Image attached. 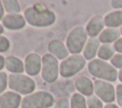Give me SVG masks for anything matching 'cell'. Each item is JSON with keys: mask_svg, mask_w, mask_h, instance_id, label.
Returning a JSON list of instances; mask_svg holds the SVG:
<instances>
[{"mask_svg": "<svg viewBox=\"0 0 122 108\" xmlns=\"http://www.w3.org/2000/svg\"><path fill=\"white\" fill-rule=\"evenodd\" d=\"M24 18L30 26L38 27L51 26L56 20L54 12L41 5H34L26 9Z\"/></svg>", "mask_w": 122, "mask_h": 108, "instance_id": "6da1fadb", "label": "cell"}, {"mask_svg": "<svg viewBox=\"0 0 122 108\" xmlns=\"http://www.w3.org/2000/svg\"><path fill=\"white\" fill-rule=\"evenodd\" d=\"M88 71L92 77L96 78V80L114 82L118 79V70L110 63L100 59L90 61L88 63Z\"/></svg>", "mask_w": 122, "mask_h": 108, "instance_id": "7a4b0ae2", "label": "cell"}, {"mask_svg": "<svg viewBox=\"0 0 122 108\" xmlns=\"http://www.w3.org/2000/svg\"><path fill=\"white\" fill-rule=\"evenodd\" d=\"M88 36L89 35L86 27L82 26H77L73 27L70 31L66 39V46L69 49L70 53L74 55L79 54L81 51H83L85 45L88 41Z\"/></svg>", "mask_w": 122, "mask_h": 108, "instance_id": "3957f363", "label": "cell"}, {"mask_svg": "<svg viewBox=\"0 0 122 108\" xmlns=\"http://www.w3.org/2000/svg\"><path fill=\"white\" fill-rule=\"evenodd\" d=\"M53 96L46 91H38L26 96L21 102V108H50L53 105Z\"/></svg>", "mask_w": 122, "mask_h": 108, "instance_id": "277c9868", "label": "cell"}, {"mask_svg": "<svg viewBox=\"0 0 122 108\" xmlns=\"http://www.w3.org/2000/svg\"><path fill=\"white\" fill-rule=\"evenodd\" d=\"M9 87L17 94H31L35 89L34 81L23 74H10L8 79Z\"/></svg>", "mask_w": 122, "mask_h": 108, "instance_id": "5b68a950", "label": "cell"}, {"mask_svg": "<svg viewBox=\"0 0 122 108\" xmlns=\"http://www.w3.org/2000/svg\"><path fill=\"white\" fill-rule=\"evenodd\" d=\"M86 65V59L83 55L74 54L69 56L60 64V74L64 78H71L79 73Z\"/></svg>", "mask_w": 122, "mask_h": 108, "instance_id": "8992f818", "label": "cell"}, {"mask_svg": "<svg viewBox=\"0 0 122 108\" xmlns=\"http://www.w3.org/2000/svg\"><path fill=\"white\" fill-rule=\"evenodd\" d=\"M60 73V64L57 59L51 53H47L42 57V78L47 82H54Z\"/></svg>", "mask_w": 122, "mask_h": 108, "instance_id": "52a82bcc", "label": "cell"}, {"mask_svg": "<svg viewBox=\"0 0 122 108\" xmlns=\"http://www.w3.org/2000/svg\"><path fill=\"white\" fill-rule=\"evenodd\" d=\"M94 84V94L103 101L108 103H113L115 100V87L112 82L95 80L93 81Z\"/></svg>", "mask_w": 122, "mask_h": 108, "instance_id": "ba28073f", "label": "cell"}, {"mask_svg": "<svg viewBox=\"0 0 122 108\" xmlns=\"http://www.w3.org/2000/svg\"><path fill=\"white\" fill-rule=\"evenodd\" d=\"M25 71L30 76L37 75L42 69V59L36 53L29 54L25 59Z\"/></svg>", "mask_w": 122, "mask_h": 108, "instance_id": "9c48e42d", "label": "cell"}, {"mask_svg": "<svg viewBox=\"0 0 122 108\" xmlns=\"http://www.w3.org/2000/svg\"><path fill=\"white\" fill-rule=\"evenodd\" d=\"M104 18L100 15L93 16L86 25V30L90 37H97L105 29Z\"/></svg>", "mask_w": 122, "mask_h": 108, "instance_id": "30bf717a", "label": "cell"}, {"mask_svg": "<svg viewBox=\"0 0 122 108\" xmlns=\"http://www.w3.org/2000/svg\"><path fill=\"white\" fill-rule=\"evenodd\" d=\"M21 102V96L15 92L9 91L0 95V108H18Z\"/></svg>", "mask_w": 122, "mask_h": 108, "instance_id": "8fae6325", "label": "cell"}, {"mask_svg": "<svg viewBox=\"0 0 122 108\" xmlns=\"http://www.w3.org/2000/svg\"><path fill=\"white\" fill-rule=\"evenodd\" d=\"M2 24L8 29L18 30L25 27L26 20L20 14H8L2 19Z\"/></svg>", "mask_w": 122, "mask_h": 108, "instance_id": "7c38bea8", "label": "cell"}, {"mask_svg": "<svg viewBox=\"0 0 122 108\" xmlns=\"http://www.w3.org/2000/svg\"><path fill=\"white\" fill-rule=\"evenodd\" d=\"M100 45L101 42L98 37H90L83 49V57L89 61L93 60L95 56H97Z\"/></svg>", "mask_w": 122, "mask_h": 108, "instance_id": "4fadbf2b", "label": "cell"}, {"mask_svg": "<svg viewBox=\"0 0 122 108\" xmlns=\"http://www.w3.org/2000/svg\"><path fill=\"white\" fill-rule=\"evenodd\" d=\"M75 88L78 91V93H80L83 96L90 97V96L93 95V93H94L93 81L86 76H81V77H78L76 79Z\"/></svg>", "mask_w": 122, "mask_h": 108, "instance_id": "5bb4252c", "label": "cell"}, {"mask_svg": "<svg viewBox=\"0 0 122 108\" xmlns=\"http://www.w3.org/2000/svg\"><path fill=\"white\" fill-rule=\"evenodd\" d=\"M48 49L51 52V54L53 55L56 59L64 61L65 59H67L69 57V53H70L69 49L67 48V46L63 43H61L58 40L51 41L49 43Z\"/></svg>", "mask_w": 122, "mask_h": 108, "instance_id": "9a60e30c", "label": "cell"}, {"mask_svg": "<svg viewBox=\"0 0 122 108\" xmlns=\"http://www.w3.org/2000/svg\"><path fill=\"white\" fill-rule=\"evenodd\" d=\"M121 37L120 31L118 28H113V27H106L101 34L99 35V40L102 44H110L112 45V43L114 44L119 38Z\"/></svg>", "mask_w": 122, "mask_h": 108, "instance_id": "2e32d148", "label": "cell"}, {"mask_svg": "<svg viewBox=\"0 0 122 108\" xmlns=\"http://www.w3.org/2000/svg\"><path fill=\"white\" fill-rule=\"evenodd\" d=\"M104 22L107 27L119 28L120 27H122V9L112 10L107 13L104 17Z\"/></svg>", "mask_w": 122, "mask_h": 108, "instance_id": "e0dca14e", "label": "cell"}, {"mask_svg": "<svg viewBox=\"0 0 122 108\" xmlns=\"http://www.w3.org/2000/svg\"><path fill=\"white\" fill-rule=\"evenodd\" d=\"M5 66L13 74H21L25 70V64L18 57L15 56H8L6 58Z\"/></svg>", "mask_w": 122, "mask_h": 108, "instance_id": "ac0fdd59", "label": "cell"}, {"mask_svg": "<svg viewBox=\"0 0 122 108\" xmlns=\"http://www.w3.org/2000/svg\"><path fill=\"white\" fill-rule=\"evenodd\" d=\"M115 49L113 47V45H110V44H102L100 45V48L98 50L97 53V57L100 60L103 61H111L112 58L115 55Z\"/></svg>", "mask_w": 122, "mask_h": 108, "instance_id": "d6986e66", "label": "cell"}, {"mask_svg": "<svg viewBox=\"0 0 122 108\" xmlns=\"http://www.w3.org/2000/svg\"><path fill=\"white\" fill-rule=\"evenodd\" d=\"M70 104H71V108H88L87 99L80 93L72 94L70 100Z\"/></svg>", "mask_w": 122, "mask_h": 108, "instance_id": "ffe728a7", "label": "cell"}, {"mask_svg": "<svg viewBox=\"0 0 122 108\" xmlns=\"http://www.w3.org/2000/svg\"><path fill=\"white\" fill-rule=\"evenodd\" d=\"M3 6L10 14H18L20 12V5L15 0H5L3 1Z\"/></svg>", "mask_w": 122, "mask_h": 108, "instance_id": "44dd1931", "label": "cell"}, {"mask_svg": "<svg viewBox=\"0 0 122 108\" xmlns=\"http://www.w3.org/2000/svg\"><path fill=\"white\" fill-rule=\"evenodd\" d=\"M86 99L88 108H104L103 101L96 95H92L88 97Z\"/></svg>", "mask_w": 122, "mask_h": 108, "instance_id": "7402d4cb", "label": "cell"}, {"mask_svg": "<svg viewBox=\"0 0 122 108\" xmlns=\"http://www.w3.org/2000/svg\"><path fill=\"white\" fill-rule=\"evenodd\" d=\"M111 64L117 70L118 69H119V71L122 70V54L115 53V55L111 60Z\"/></svg>", "mask_w": 122, "mask_h": 108, "instance_id": "603a6c76", "label": "cell"}, {"mask_svg": "<svg viewBox=\"0 0 122 108\" xmlns=\"http://www.w3.org/2000/svg\"><path fill=\"white\" fill-rule=\"evenodd\" d=\"M10 46V40L5 36L0 35V52H6Z\"/></svg>", "mask_w": 122, "mask_h": 108, "instance_id": "cb8c5ba5", "label": "cell"}, {"mask_svg": "<svg viewBox=\"0 0 122 108\" xmlns=\"http://www.w3.org/2000/svg\"><path fill=\"white\" fill-rule=\"evenodd\" d=\"M8 76L4 72H0V95L3 93L8 85Z\"/></svg>", "mask_w": 122, "mask_h": 108, "instance_id": "d4e9b609", "label": "cell"}, {"mask_svg": "<svg viewBox=\"0 0 122 108\" xmlns=\"http://www.w3.org/2000/svg\"><path fill=\"white\" fill-rule=\"evenodd\" d=\"M115 100L117 105L122 107V83L117 84L115 87Z\"/></svg>", "mask_w": 122, "mask_h": 108, "instance_id": "484cf974", "label": "cell"}, {"mask_svg": "<svg viewBox=\"0 0 122 108\" xmlns=\"http://www.w3.org/2000/svg\"><path fill=\"white\" fill-rule=\"evenodd\" d=\"M54 108H71V104H70L69 99H66V98L60 99L57 101V103L55 104Z\"/></svg>", "mask_w": 122, "mask_h": 108, "instance_id": "4316f807", "label": "cell"}, {"mask_svg": "<svg viewBox=\"0 0 122 108\" xmlns=\"http://www.w3.org/2000/svg\"><path fill=\"white\" fill-rule=\"evenodd\" d=\"M113 47L115 49V51L117 53L122 54V37H120L114 44H113Z\"/></svg>", "mask_w": 122, "mask_h": 108, "instance_id": "83f0119b", "label": "cell"}, {"mask_svg": "<svg viewBox=\"0 0 122 108\" xmlns=\"http://www.w3.org/2000/svg\"><path fill=\"white\" fill-rule=\"evenodd\" d=\"M111 5L115 10L122 9V0H112L111 2Z\"/></svg>", "mask_w": 122, "mask_h": 108, "instance_id": "f1b7e54d", "label": "cell"}, {"mask_svg": "<svg viewBox=\"0 0 122 108\" xmlns=\"http://www.w3.org/2000/svg\"><path fill=\"white\" fill-rule=\"evenodd\" d=\"M4 6H3V2L0 1V20L4 18Z\"/></svg>", "mask_w": 122, "mask_h": 108, "instance_id": "f546056e", "label": "cell"}, {"mask_svg": "<svg viewBox=\"0 0 122 108\" xmlns=\"http://www.w3.org/2000/svg\"><path fill=\"white\" fill-rule=\"evenodd\" d=\"M5 62H6V60L4 59V57L0 55V70H2V69L4 68V66H5Z\"/></svg>", "mask_w": 122, "mask_h": 108, "instance_id": "4dcf8cb0", "label": "cell"}, {"mask_svg": "<svg viewBox=\"0 0 122 108\" xmlns=\"http://www.w3.org/2000/svg\"><path fill=\"white\" fill-rule=\"evenodd\" d=\"M104 108H119V106L115 103H108L104 106Z\"/></svg>", "mask_w": 122, "mask_h": 108, "instance_id": "1f68e13d", "label": "cell"}, {"mask_svg": "<svg viewBox=\"0 0 122 108\" xmlns=\"http://www.w3.org/2000/svg\"><path fill=\"white\" fill-rule=\"evenodd\" d=\"M118 80H119V81L122 83V70H120V71L118 72Z\"/></svg>", "mask_w": 122, "mask_h": 108, "instance_id": "d6a6232c", "label": "cell"}, {"mask_svg": "<svg viewBox=\"0 0 122 108\" xmlns=\"http://www.w3.org/2000/svg\"><path fill=\"white\" fill-rule=\"evenodd\" d=\"M4 32V27H3V26L0 24V34H2Z\"/></svg>", "mask_w": 122, "mask_h": 108, "instance_id": "836d02e7", "label": "cell"}, {"mask_svg": "<svg viewBox=\"0 0 122 108\" xmlns=\"http://www.w3.org/2000/svg\"><path fill=\"white\" fill-rule=\"evenodd\" d=\"M118 29H119V31H120V34H121V37H122V27H120Z\"/></svg>", "mask_w": 122, "mask_h": 108, "instance_id": "e575fe53", "label": "cell"}]
</instances>
